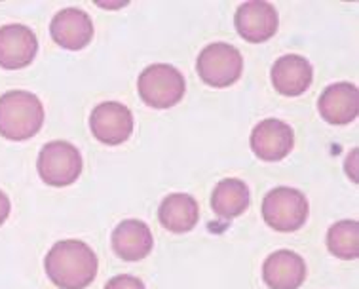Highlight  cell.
<instances>
[{"instance_id": "obj_8", "label": "cell", "mask_w": 359, "mask_h": 289, "mask_svg": "<svg viewBox=\"0 0 359 289\" xmlns=\"http://www.w3.org/2000/svg\"><path fill=\"white\" fill-rule=\"evenodd\" d=\"M234 25L243 40H248L251 44H261L274 36L280 25V18L270 2L249 0L238 8Z\"/></svg>"}, {"instance_id": "obj_13", "label": "cell", "mask_w": 359, "mask_h": 289, "mask_svg": "<svg viewBox=\"0 0 359 289\" xmlns=\"http://www.w3.org/2000/svg\"><path fill=\"white\" fill-rule=\"evenodd\" d=\"M262 278L270 289H299L306 280V264L294 251H274L262 264Z\"/></svg>"}, {"instance_id": "obj_2", "label": "cell", "mask_w": 359, "mask_h": 289, "mask_svg": "<svg viewBox=\"0 0 359 289\" xmlns=\"http://www.w3.org/2000/svg\"><path fill=\"white\" fill-rule=\"evenodd\" d=\"M44 124V105L34 93L12 90L0 95V135L10 141H25Z\"/></svg>"}, {"instance_id": "obj_10", "label": "cell", "mask_w": 359, "mask_h": 289, "mask_svg": "<svg viewBox=\"0 0 359 289\" xmlns=\"http://www.w3.org/2000/svg\"><path fill=\"white\" fill-rule=\"evenodd\" d=\"M39 52L36 34L27 25L10 23L0 27V67L4 69H23Z\"/></svg>"}, {"instance_id": "obj_9", "label": "cell", "mask_w": 359, "mask_h": 289, "mask_svg": "<svg viewBox=\"0 0 359 289\" xmlns=\"http://www.w3.org/2000/svg\"><path fill=\"white\" fill-rule=\"evenodd\" d=\"M251 149L264 162H280L293 151V128L278 119H266L259 122L249 137Z\"/></svg>"}, {"instance_id": "obj_5", "label": "cell", "mask_w": 359, "mask_h": 289, "mask_svg": "<svg viewBox=\"0 0 359 289\" xmlns=\"http://www.w3.org/2000/svg\"><path fill=\"white\" fill-rule=\"evenodd\" d=\"M200 79L213 88H229L236 84L243 72L240 50L226 42H213L200 52L196 61Z\"/></svg>"}, {"instance_id": "obj_12", "label": "cell", "mask_w": 359, "mask_h": 289, "mask_svg": "<svg viewBox=\"0 0 359 289\" xmlns=\"http://www.w3.org/2000/svg\"><path fill=\"white\" fill-rule=\"evenodd\" d=\"M318 109L325 122L344 126L358 119L359 92L350 82H337L327 86L318 101Z\"/></svg>"}, {"instance_id": "obj_6", "label": "cell", "mask_w": 359, "mask_h": 289, "mask_svg": "<svg viewBox=\"0 0 359 289\" xmlns=\"http://www.w3.org/2000/svg\"><path fill=\"white\" fill-rule=\"evenodd\" d=\"M36 168L40 179L50 187H69L82 173V156L69 141H52L42 147Z\"/></svg>"}, {"instance_id": "obj_22", "label": "cell", "mask_w": 359, "mask_h": 289, "mask_svg": "<svg viewBox=\"0 0 359 289\" xmlns=\"http://www.w3.org/2000/svg\"><path fill=\"white\" fill-rule=\"evenodd\" d=\"M128 2H118V4H99L101 8H120V6H126Z\"/></svg>"}, {"instance_id": "obj_1", "label": "cell", "mask_w": 359, "mask_h": 289, "mask_svg": "<svg viewBox=\"0 0 359 289\" xmlns=\"http://www.w3.org/2000/svg\"><path fill=\"white\" fill-rule=\"evenodd\" d=\"M97 255L80 240L53 243L44 259L48 278L61 289H86L97 276Z\"/></svg>"}, {"instance_id": "obj_7", "label": "cell", "mask_w": 359, "mask_h": 289, "mask_svg": "<svg viewBox=\"0 0 359 289\" xmlns=\"http://www.w3.org/2000/svg\"><path fill=\"white\" fill-rule=\"evenodd\" d=\"M90 128L93 137L104 144H122L133 133V114L124 103L104 101L92 111Z\"/></svg>"}, {"instance_id": "obj_16", "label": "cell", "mask_w": 359, "mask_h": 289, "mask_svg": "<svg viewBox=\"0 0 359 289\" xmlns=\"http://www.w3.org/2000/svg\"><path fill=\"white\" fill-rule=\"evenodd\" d=\"M158 219L163 229L175 234L190 232L200 221V208H198L196 198L184 192H173L168 198H163L160 210H158Z\"/></svg>"}, {"instance_id": "obj_21", "label": "cell", "mask_w": 359, "mask_h": 289, "mask_svg": "<svg viewBox=\"0 0 359 289\" xmlns=\"http://www.w3.org/2000/svg\"><path fill=\"white\" fill-rule=\"evenodd\" d=\"M348 158H352V164L350 162H346V171H348V175H352V181L353 183H358V168H355V160H358V149H353L352 154Z\"/></svg>"}, {"instance_id": "obj_4", "label": "cell", "mask_w": 359, "mask_h": 289, "mask_svg": "<svg viewBox=\"0 0 359 289\" xmlns=\"http://www.w3.org/2000/svg\"><path fill=\"white\" fill-rule=\"evenodd\" d=\"M262 217L278 232H294L306 223V196L291 187H276L262 200Z\"/></svg>"}, {"instance_id": "obj_18", "label": "cell", "mask_w": 359, "mask_h": 289, "mask_svg": "<svg viewBox=\"0 0 359 289\" xmlns=\"http://www.w3.org/2000/svg\"><path fill=\"white\" fill-rule=\"evenodd\" d=\"M327 248L339 259L353 261L359 255V224L358 221H339L327 232Z\"/></svg>"}, {"instance_id": "obj_20", "label": "cell", "mask_w": 359, "mask_h": 289, "mask_svg": "<svg viewBox=\"0 0 359 289\" xmlns=\"http://www.w3.org/2000/svg\"><path fill=\"white\" fill-rule=\"evenodd\" d=\"M12 204H10V198L6 196V192L0 191V224L6 223L8 215H10Z\"/></svg>"}, {"instance_id": "obj_17", "label": "cell", "mask_w": 359, "mask_h": 289, "mask_svg": "<svg viewBox=\"0 0 359 289\" xmlns=\"http://www.w3.org/2000/svg\"><path fill=\"white\" fill-rule=\"evenodd\" d=\"M251 194L249 187L240 179H222L221 183H217L211 194V208L213 213L221 219H236L249 208Z\"/></svg>"}, {"instance_id": "obj_19", "label": "cell", "mask_w": 359, "mask_h": 289, "mask_svg": "<svg viewBox=\"0 0 359 289\" xmlns=\"http://www.w3.org/2000/svg\"><path fill=\"white\" fill-rule=\"evenodd\" d=\"M104 289H147L144 283L135 276H130V274H120V276L111 278Z\"/></svg>"}, {"instance_id": "obj_3", "label": "cell", "mask_w": 359, "mask_h": 289, "mask_svg": "<svg viewBox=\"0 0 359 289\" xmlns=\"http://www.w3.org/2000/svg\"><path fill=\"white\" fill-rule=\"evenodd\" d=\"M139 95L152 109L175 107L184 95L183 72L168 63H156L147 67L137 80Z\"/></svg>"}, {"instance_id": "obj_15", "label": "cell", "mask_w": 359, "mask_h": 289, "mask_svg": "<svg viewBox=\"0 0 359 289\" xmlns=\"http://www.w3.org/2000/svg\"><path fill=\"white\" fill-rule=\"evenodd\" d=\"M112 248L124 261H141L154 248L152 230L144 221L126 219L112 230Z\"/></svg>"}, {"instance_id": "obj_11", "label": "cell", "mask_w": 359, "mask_h": 289, "mask_svg": "<svg viewBox=\"0 0 359 289\" xmlns=\"http://www.w3.org/2000/svg\"><path fill=\"white\" fill-rule=\"evenodd\" d=\"M52 39L65 50H82L93 39L92 18L79 8H65L53 15L50 23Z\"/></svg>"}, {"instance_id": "obj_14", "label": "cell", "mask_w": 359, "mask_h": 289, "mask_svg": "<svg viewBox=\"0 0 359 289\" xmlns=\"http://www.w3.org/2000/svg\"><path fill=\"white\" fill-rule=\"evenodd\" d=\"M313 69L310 61L297 53L281 55L272 67V84L285 98H297L310 88Z\"/></svg>"}]
</instances>
